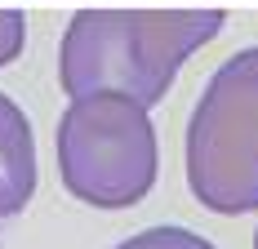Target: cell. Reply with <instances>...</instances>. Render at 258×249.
<instances>
[{
  "label": "cell",
  "mask_w": 258,
  "mask_h": 249,
  "mask_svg": "<svg viewBox=\"0 0 258 249\" xmlns=\"http://www.w3.org/2000/svg\"><path fill=\"white\" fill-rule=\"evenodd\" d=\"M223 9H80L62 31V94H129L143 107L169 94L178 67L223 31Z\"/></svg>",
  "instance_id": "cell-1"
},
{
  "label": "cell",
  "mask_w": 258,
  "mask_h": 249,
  "mask_svg": "<svg viewBox=\"0 0 258 249\" xmlns=\"http://www.w3.org/2000/svg\"><path fill=\"white\" fill-rule=\"evenodd\" d=\"M53 147L62 187L94 209L138 205L152 192L160 165L147 107L116 89L72 98V107L58 120Z\"/></svg>",
  "instance_id": "cell-2"
},
{
  "label": "cell",
  "mask_w": 258,
  "mask_h": 249,
  "mask_svg": "<svg viewBox=\"0 0 258 249\" xmlns=\"http://www.w3.org/2000/svg\"><path fill=\"white\" fill-rule=\"evenodd\" d=\"M187 187L214 214L258 209V45L209 76L187 125Z\"/></svg>",
  "instance_id": "cell-3"
},
{
  "label": "cell",
  "mask_w": 258,
  "mask_h": 249,
  "mask_svg": "<svg viewBox=\"0 0 258 249\" xmlns=\"http://www.w3.org/2000/svg\"><path fill=\"white\" fill-rule=\"evenodd\" d=\"M36 196V134L23 107L0 94V218L23 214Z\"/></svg>",
  "instance_id": "cell-4"
},
{
  "label": "cell",
  "mask_w": 258,
  "mask_h": 249,
  "mask_svg": "<svg viewBox=\"0 0 258 249\" xmlns=\"http://www.w3.org/2000/svg\"><path fill=\"white\" fill-rule=\"evenodd\" d=\"M116 249H214V245H209L205 236L187 231V227H147V231L120 240Z\"/></svg>",
  "instance_id": "cell-5"
},
{
  "label": "cell",
  "mask_w": 258,
  "mask_h": 249,
  "mask_svg": "<svg viewBox=\"0 0 258 249\" xmlns=\"http://www.w3.org/2000/svg\"><path fill=\"white\" fill-rule=\"evenodd\" d=\"M27 45V14L23 9H0V67H9Z\"/></svg>",
  "instance_id": "cell-6"
},
{
  "label": "cell",
  "mask_w": 258,
  "mask_h": 249,
  "mask_svg": "<svg viewBox=\"0 0 258 249\" xmlns=\"http://www.w3.org/2000/svg\"><path fill=\"white\" fill-rule=\"evenodd\" d=\"M254 249H258V231H254Z\"/></svg>",
  "instance_id": "cell-7"
}]
</instances>
